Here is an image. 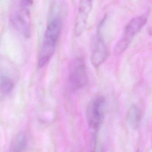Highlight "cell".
<instances>
[{"label": "cell", "mask_w": 152, "mask_h": 152, "mask_svg": "<svg viewBox=\"0 0 152 152\" xmlns=\"http://www.w3.org/2000/svg\"><path fill=\"white\" fill-rule=\"evenodd\" d=\"M105 109V99L100 96L93 99L89 103L86 110V118L88 126L94 133L100 128L104 117Z\"/></svg>", "instance_id": "4"}, {"label": "cell", "mask_w": 152, "mask_h": 152, "mask_svg": "<svg viewBox=\"0 0 152 152\" xmlns=\"http://www.w3.org/2000/svg\"><path fill=\"white\" fill-rule=\"evenodd\" d=\"M62 26L61 20L59 17H55L48 23L37 57L39 68L47 65L53 56L60 36Z\"/></svg>", "instance_id": "1"}, {"label": "cell", "mask_w": 152, "mask_h": 152, "mask_svg": "<svg viewBox=\"0 0 152 152\" xmlns=\"http://www.w3.org/2000/svg\"><path fill=\"white\" fill-rule=\"evenodd\" d=\"M26 137L25 135H18L14 141L12 152H24L27 146Z\"/></svg>", "instance_id": "10"}, {"label": "cell", "mask_w": 152, "mask_h": 152, "mask_svg": "<svg viewBox=\"0 0 152 152\" xmlns=\"http://www.w3.org/2000/svg\"><path fill=\"white\" fill-rule=\"evenodd\" d=\"M109 53L107 46L101 36L98 33L91 54L92 65L97 67L101 66L108 58Z\"/></svg>", "instance_id": "6"}, {"label": "cell", "mask_w": 152, "mask_h": 152, "mask_svg": "<svg viewBox=\"0 0 152 152\" xmlns=\"http://www.w3.org/2000/svg\"><path fill=\"white\" fill-rule=\"evenodd\" d=\"M150 34L151 35H152V27L151 28V29L150 30Z\"/></svg>", "instance_id": "12"}, {"label": "cell", "mask_w": 152, "mask_h": 152, "mask_svg": "<svg viewBox=\"0 0 152 152\" xmlns=\"http://www.w3.org/2000/svg\"><path fill=\"white\" fill-rule=\"evenodd\" d=\"M0 83L2 94L4 95L10 94L14 88V83L12 80L7 75H1Z\"/></svg>", "instance_id": "9"}, {"label": "cell", "mask_w": 152, "mask_h": 152, "mask_svg": "<svg viewBox=\"0 0 152 152\" xmlns=\"http://www.w3.org/2000/svg\"><path fill=\"white\" fill-rule=\"evenodd\" d=\"M137 152H141V151H139V150H138V151H137Z\"/></svg>", "instance_id": "13"}, {"label": "cell", "mask_w": 152, "mask_h": 152, "mask_svg": "<svg viewBox=\"0 0 152 152\" xmlns=\"http://www.w3.org/2000/svg\"><path fill=\"white\" fill-rule=\"evenodd\" d=\"M132 40L122 37L114 48V53L116 55L122 54L128 48Z\"/></svg>", "instance_id": "11"}, {"label": "cell", "mask_w": 152, "mask_h": 152, "mask_svg": "<svg viewBox=\"0 0 152 152\" xmlns=\"http://www.w3.org/2000/svg\"><path fill=\"white\" fill-rule=\"evenodd\" d=\"M93 0H80L75 21L76 34L80 35L85 29L89 14L93 8Z\"/></svg>", "instance_id": "5"}, {"label": "cell", "mask_w": 152, "mask_h": 152, "mask_svg": "<svg viewBox=\"0 0 152 152\" xmlns=\"http://www.w3.org/2000/svg\"><path fill=\"white\" fill-rule=\"evenodd\" d=\"M147 22V18L145 16L133 18L126 26L123 33V37L133 40L134 36L145 26Z\"/></svg>", "instance_id": "7"}, {"label": "cell", "mask_w": 152, "mask_h": 152, "mask_svg": "<svg viewBox=\"0 0 152 152\" xmlns=\"http://www.w3.org/2000/svg\"><path fill=\"white\" fill-rule=\"evenodd\" d=\"M88 81L86 66L84 60L78 58L71 63L68 77L69 88L76 92L83 89Z\"/></svg>", "instance_id": "3"}, {"label": "cell", "mask_w": 152, "mask_h": 152, "mask_svg": "<svg viewBox=\"0 0 152 152\" xmlns=\"http://www.w3.org/2000/svg\"><path fill=\"white\" fill-rule=\"evenodd\" d=\"M32 5L19 2L18 8L11 16L10 22L12 27L25 38L31 36V11Z\"/></svg>", "instance_id": "2"}, {"label": "cell", "mask_w": 152, "mask_h": 152, "mask_svg": "<svg viewBox=\"0 0 152 152\" xmlns=\"http://www.w3.org/2000/svg\"><path fill=\"white\" fill-rule=\"evenodd\" d=\"M142 116L141 110L136 105H132L128 111L127 121L132 128L136 129L140 125Z\"/></svg>", "instance_id": "8"}]
</instances>
